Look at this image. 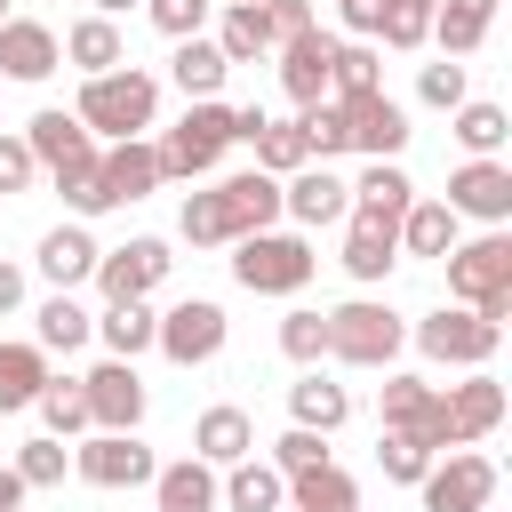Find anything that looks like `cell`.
Listing matches in <instances>:
<instances>
[{
	"mask_svg": "<svg viewBox=\"0 0 512 512\" xmlns=\"http://www.w3.org/2000/svg\"><path fill=\"white\" fill-rule=\"evenodd\" d=\"M272 224H280V176H264V168H240V176L184 192V240L192 248H232V240L272 232Z\"/></svg>",
	"mask_w": 512,
	"mask_h": 512,
	"instance_id": "cell-1",
	"label": "cell"
},
{
	"mask_svg": "<svg viewBox=\"0 0 512 512\" xmlns=\"http://www.w3.org/2000/svg\"><path fill=\"white\" fill-rule=\"evenodd\" d=\"M72 120H80L88 136H104V144H128V136H144V128L160 120V80H152L144 64L96 72V80H80V104H72Z\"/></svg>",
	"mask_w": 512,
	"mask_h": 512,
	"instance_id": "cell-2",
	"label": "cell"
},
{
	"mask_svg": "<svg viewBox=\"0 0 512 512\" xmlns=\"http://www.w3.org/2000/svg\"><path fill=\"white\" fill-rule=\"evenodd\" d=\"M224 144H240V104H224V96H208V104H184V120L152 144L160 152V176H176V184H200L216 160H224Z\"/></svg>",
	"mask_w": 512,
	"mask_h": 512,
	"instance_id": "cell-3",
	"label": "cell"
},
{
	"mask_svg": "<svg viewBox=\"0 0 512 512\" xmlns=\"http://www.w3.org/2000/svg\"><path fill=\"white\" fill-rule=\"evenodd\" d=\"M440 264H448V296L464 312H480V320L504 328V312H512V240L504 232H480V240H456Z\"/></svg>",
	"mask_w": 512,
	"mask_h": 512,
	"instance_id": "cell-4",
	"label": "cell"
},
{
	"mask_svg": "<svg viewBox=\"0 0 512 512\" xmlns=\"http://www.w3.org/2000/svg\"><path fill=\"white\" fill-rule=\"evenodd\" d=\"M320 272V256H312V240L304 232H248V240H232V280L248 288V296H296L304 280Z\"/></svg>",
	"mask_w": 512,
	"mask_h": 512,
	"instance_id": "cell-5",
	"label": "cell"
},
{
	"mask_svg": "<svg viewBox=\"0 0 512 512\" xmlns=\"http://www.w3.org/2000/svg\"><path fill=\"white\" fill-rule=\"evenodd\" d=\"M400 344H408V320L376 296H352L328 312V360H344V368H392Z\"/></svg>",
	"mask_w": 512,
	"mask_h": 512,
	"instance_id": "cell-6",
	"label": "cell"
},
{
	"mask_svg": "<svg viewBox=\"0 0 512 512\" xmlns=\"http://www.w3.org/2000/svg\"><path fill=\"white\" fill-rule=\"evenodd\" d=\"M408 344H416L424 360H440V368H488L496 344H504V328L480 320V312H464V304H440V312H424V320L408 328Z\"/></svg>",
	"mask_w": 512,
	"mask_h": 512,
	"instance_id": "cell-7",
	"label": "cell"
},
{
	"mask_svg": "<svg viewBox=\"0 0 512 512\" xmlns=\"http://www.w3.org/2000/svg\"><path fill=\"white\" fill-rule=\"evenodd\" d=\"M224 336H232L224 304H208V296H184V304H168V312H160V328H152V352H168L176 368H208V360L224 352Z\"/></svg>",
	"mask_w": 512,
	"mask_h": 512,
	"instance_id": "cell-8",
	"label": "cell"
},
{
	"mask_svg": "<svg viewBox=\"0 0 512 512\" xmlns=\"http://www.w3.org/2000/svg\"><path fill=\"white\" fill-rule=\"evenodd\" d=\"M416 488H424V512H488L496 504V464L472 456V448H448V456H432V472Z\"/></svg>",
	"mask_w": 512,
	"mask_h": 512,
	"instance_id": "cell-9",
	"label": "cell"
},
{
	"mask_svg": "<svg viewBox=\"0 0 512 512\" xmlns=\"http://www.w3.org/2000/svg\"><path fill=\"white\" fill-rule=\"evenodd\" d=\"M280 216L296 232H320V224H344L352 216V184L328 168V160H304L296 176H280Z\"/></svg>",
	"mask_w": 512,
	"mask_h": 512,
	"instance_id": "cell-10",
	"label": "cell"
},
{
	"mask_svg": "<svg viewBox=\"0 0 512 512\" xmlns=\"http://www.w3.org/2000/svg\"><path fill=\"white\" fill-rule=\"evenodd\" d=\"M168 240H152V232H136L128 248H104L96 256V288H104V304H144L160 280H168Z\"/></svg>",
	"mask_w": 512,
	"mask_h": 512,
	"instance_id": "cell-11",
	"label": "cell"
},
{
	"mask_svg": "<svg viewBox=\"0 0 512 512\" xmlns=\"http://www.w3.org/2000/svg\"><path fill=\"white\" fill-rule=\"evenodd\" d=\"M80 400H88V432H136L144 424V376H136V360H96L80 376Z\"/></svg>",
	"mask_w": 512,
	"mask_h": 512,
	"instance_id": "cell-12",
	"label": "cell"
},
{
	"mask_svg": "<svg viewBox=\"0 0 512 512\" xmlns=\"http://www.w3.org/2000/svg\"><path fill=\"white\" fill-rule=\"evenodd\" d=\"M72 472L88 480V488H152V448L136 440V432H88L80 448H72Z\"/></svg>",
	"mask_w": 512,
	"mask_h": 512,
	"instance_id": "cell-13",
	"label": "cell"
},
{
	"mask_svg": "<svg viewBox=\"0 0 512 512\" xmlns=\"http://www.w3.org/2000/svg\"><path fill=\"white\" fill-rule=\"evenodd\" d=\"M344 152H368V160H400L408 152V112L376 88V96H344Z\"/></svg>",
	"mask_w": 512,
	"mask_h": 512,
	"instance_id": "cell-14",
	"label": "cell"
},
{
	"mask_svg": "<svg viewBox=\"0 0 512 512\" xmlns=\"http://www.w3.org/2000/svg\"><path fill=\"white\" fill-rule=\"evenodd\" d=\"M24 152H32V168H48V176H64V168H88L104 144L64 112V104H40L32 120H24Z\"/></svg>",
	"mask_w": 512,
	"mask_h": 512,
	"instance_id": "cell-15",
	"label": "cell"
},
{
	"mask_svg": "<svg viewBox=\"0 0 512 512\" xmlns=\"http://www.w3.org/2000/svg\"><path fill=\"white\" fill-rule=\"evenodd\" d=\"M440 416H448V440L472 448V440H488V432L504 424V384H496L488 368H464V384L440 392Z\"/></svg>",
	"mask_w": 512,
	"mask_h": 512,
	"instance_id": "cell-16",
	"label": "cell"
},
{
	"mask_svg": "<svg viewBox=\"0 0 512 512\" xmlns=\"http://www.w3.org/2000/svg\"><path fill=\"white\" fill-rule=\"evenodd\" d=\"M328 64H336V32H296V40H280V88H288V104L296 112H312V104H328Z\"/></svg>",
	"mask_w": 512,
	"mask_h": 512,
	"instance_id": "cell-17",
	"label": "cell"
},
{
	"mask_svg": "<svg viewBox=\"0 0 512 512\" xmlns=\"http://www.w3.org/2000/svg\"><path fill=\"white\" fill-rule=\"evenodd\" d=\"M168 176H160V152L144 144V136H128V144H104V160H96V200L104 208H128V200H144V192H160Z\"/></svg>",
	"mask_w": 512,
	"mask_h": 512,
	"instance_id": "cell-18",
	"label": "cell"
},
{
	"mask_svg": "<svg viewBox=\"0 0 512 512\" xmlns=\"http://www.w3.org/2000/svg\"><path fill=\"white\" fill-rule=\"evenodd\" d=\"M448 208L472 216V224H488V232H504V216H512V168L504 160H464L448 176Z\"/></svg>",
	"mask_w": 512,
	"mask_h": 512,
	"instance_id": "cell-19",
	"label": "cell"
},
{
	"mask_svg": "<svg viewBox=\"0 0 512 512\" xmlns=\"http://www.w3.org/2000/svg\"><path fill=\"white\" fill-rule=\"evenodd\" d=\"M392 264H400V224H392V216L352 208V216H344V272H352L360 288H376Z\"/></svg>",
	"mask_w": 512,
	"mask_h": 512,
	"instance_id": "cell-20",
	"label": "cell"
},
{
	"mask_svg": "<svg viewBox=\"0 0 512 512\" xmlns=\"http://www.w3.org/2000/svg\"><path fill=\"white\" fill-rule=\"evenodd\" d=\"M56 64H64V40H56L40 16H8V24H0V80H24V88H32V80H48Z\"/></svg>",
	"mask_w": 512,
	"mask_h": 512,
	"instance_id": "cell-21",
	"label": "cell"
},
{
	"mask_svg": "<svg viewBox=\"0 0 512 512\" xmlns=\"http://www.w3.org/2000/svg\"><path fill=\"white\" fill-rule=\"evenodd\" d=\"M96 256H104V248L88 240V224H56V232H40V256H32V264H40V280H48L56 296H72L80 280H96Z\"/></svg>",
	"mask_w": 512,
	"mask_h": 512,
	"instance_id": "cell-22",
	"label": "cell"
},
{
	"mask_svg": "<svg viewBox=\"0 0 512 512\" xmlns=\"http://www.w3.org/2000/svg\"><path fill=\"white\" fill-rule=\"evenodd\" d=\"M192 456L200 464H240V456H256V424H248V408H232V400H216V408H200V424H192Z\"/></svg>",
	"mask_w": 512,
	"mask_h": 512,
	"instance_id": "cell-23",
	"label": "cell"
},
{
	"mask_svg": "<svg viewBox=\"0 0 512 512\" xmlns=\"http://www.w3.org/2000/svg\"><path fill=\"white\" fill-rule=\"evenodd\" d=\"M216 504H232V512H288V480L264 456H240V464L216 472Z\"/></svg>",
	"mask_w": 512,
	"mask_h": 512,
	"instance_id": "cell-24",
	"label": "cell"
},
{
	"mask_svg": "<svg viewBox=\"0 0 512 512\" xmlns=\"http://www.w3.org/2000/svg\"><path fill=\"white\" fill-rule=\"evenodd\" d=\"M152 504L160 512H216V464H200V456L160 464L152 472Z\"/></svg>",
	"mask_w": 512,
	"mask_h": 512,
	"instance_id": "cell-25",
	"label": "cell"
},
{
	"mask_svg": "<svg viewBox=\"0 0 512 512\" xmlns=\"http://www.w3.org/2000/svg\"><path fill=\"white\" fill-rule=\"evenodd\" d=\"M224 56H216V40L208 32H192V40H176V56H168V80L184 88V104H208V96H224Z\"/></svg>",
	"mask_w": 512,
	"mask_h": 512,
	"instance_id": "cell-26",
	"label": "cell"
},
{
	"mask_svg": "<svg viewBox=\"0 0 512 512\" xmlns=\"http://www.w3.org/2000/svg\"><path fill=\"white\" fill-rule=\"evenodd\" d=\"M456 224H464V216H456L448 200H408V216H400V256H432V264H440V256L464 240Z\"/></svg>",
	"mask_w": 512,
	"mask_h": 512,
	"instance_id": "cell-27",
	"label": "cell"
},
{
	"mask_svg": "<svg viewBox=\"0 0 512 512\" xmlns=\"http://www.w3.org/2000/svg\"><path fill=\"white\" fill-rule=\"evenodd\" d=\"M288 416H296L304 432H344V416H352V392H344V384H328L320 368H304V376L288 384Z\"/></svg>",
	"mask_w": 512,
	"mask_h": 512,
	"instance_id": "cell-28",
	"label": "cell"
},
{
	"mask_svg": "<svg viewBox=\"0 0 512 512\" xmlns=\"http://www.w3.org/2000/svg\"><path fill=\"white\" fill-rule=\"evenodd\" d=\"M488 24H496V0H440V8H432V40H440L448 64H464V56L488 40Z\"/></svg>",
	"mask_w": 512,
	"mask_h": 512,
	"instance_id": "cell-29",
	"label": "cell"
},
{
	"mask_svg": "<svg viewBox=\"0 0 512 512\" xmlns=\"http://www.w3.org/2000/svg\"><path fill=\"white\" fill-rule=\"evenodd\" d=\"M64 64H72L80 80H96V72H120V64H128V48H120V24H104V16H80V24L64 32Z\"/></svg>",
	"mask_w": 512,
	"mask_h": 512,
	"instance_id": "cell-30",
	"label": "cell"
},
{
	"mask_svg": "<svg viewBox=\"0 0 512 512\" xmlns=\"http://www.w3.org/2000/svg\"><path fill=\"white\" fill-rule=\"evenodd\" d=\"M448 136L464 144V160H496V152L512 144V120H504V104H472V96H464V104L448 112Z\"/></svg>",
	"mask_w": 512,
	"mask_h": 512,
	"instance_id": "cell-31",
	"label": "cell"
},
{
	"mask_svg": "<svg viewBox=\"0 0 512 512\" xmlns=\"http://www.w3.org/2000/svg\"><path fill=\"white\" fill-rule=\"evenodd\" d=\"M152 328H160V312H152V304H104V312H96L104 360H136V352H152Z\"/></svg>",
	"mask_w": 512,
	"mask_h": 512,
	"instance_id": "cell-32",
	"label": "cell"
},
{
	"mask_svg": "<svg viewBox=\"0 0 512 512\" xmlns=\"http://www.w3.org/2000/svg\"><path fill=\"white\" fill-rule=\"evenodd\" d=\"M40 384H48V352L40 344H0V416L32 408Z\"/></svg>",
	"mask_w": 512,
	"mask_h": 512,
	"instance_id": "cell-33",
	"label": "cell"
},
{
	"mask_svg": "<svg viewBox=\"0 0 512 512\" xmlns=\"http://www.w3.org/2000/svg\"><path fill=\"white\" fill-rule=\"evenodd\" d=\"M264 48H272L264 0H240V8H224V24H216V56H224V64H256Z\"/></svg>",
	"mask_w": 512,
	"mask_h": 512,
	"instance_id": "cell-34",
	"label": "cell"
},
{
	"mask_svg": "<svg viewBox=\"0 0 512 512\" xmlns=\"http://www.w3.org/2000/svg\"><path fill=\"white\" fill-rule=\"evenodd\" d=\"M384 88V56L368 48V40H336V64H328V104H344V96H376Z\"/></svg>",
	"mask_w": 512,
	"mask_h": 512,
	"instance_id": "cell-35",
	"label": "cell"
},
{
	"mask_svg": "<svg viewBox=\"0 0 512 512\" xmlns=\"http://www.w3.org/2000/svg\"><path fill=\"white\" fill-rule=\"evenodd\" d=\"M88 336H96V312H80L72 296H48V304L32 312V344H40V352H80Z\"/></svg>",
	"mask_w": 512,
	"mask_h": 512,
	"instance_id": "cell-36",
	"label": "cell"
},
{
	"mask_svg": "<svg viewBox=\"0 0 512 512\" xmlns=\"http://www.w3.org/2000/svg\"><path fill=\"white\" fill-rule=\"evenodd\" d=\"M288 504H296V512H360V480L336 472V464H320V472L288 480Z\"/></svg>",
	"mask_w": 512,
	"mask_h": 512,
	"instance_id": "cell-37",
	"label": "cell"
},
{
	"mask_svg": "<svg viewBox=\"0 0 512 512\" xmlns=\"http://www.w3.org/2000/svg\"><path fill=\"white\" fill-rule=\"evenodd\" d=\"M32 408H40L48 440H80V432H88V400H80V376H48Z\"/></svg>",
	"mask_w": 512,
	"mask_h": 512,
	"instance_id": "cell-38",
	"label": "cell"
},
{
	"mask_svg": "<svg viewBox=\"0 0 512 512\" xmlns=\"http://www.w3.org/2000/svg\"><path fill=\"white\" fill-rule=\"evenodd\" d=\"M248 144H256V168H264V176H296V168L312 160V152H304V128H296V120H264V128H256Z\"/></svg>",
	"mask_w": 512,
	"mask_h": 512,
	"instance_id": "cell-39",
	"label": "cell"
},
{
	"mask_svg": "<svg viewBox=\"0 0 512 512\" xmlns=\"http://www.w3.org/2000/svg\"><path fill=\"white\" fill-rule=\"evenodd\" d=\"M280 352H288L296 368H320V360H328V312L296 304V312L280 320Z\"/></svg>",
	"mask_w": 512,
	"mask_h": 512,
	"instance_id": "cell-40",
	"label": "cell"
},
{
	"mask_svg": "<svg viewBox=\"0 0 512 512\" xmlns=\"http://www.w3.org/2000/svg\"><path fill=\"white\" fill-rule=\"evenodd\" d=\"M280 480H304V472H320L328 464V432H304V424H288L280 440H272V456H264Z\"/></svg>",
	"mask_w": 512,
	"mask_h": 512,
	"instance_id": "cell-41",
	"label": "cell"
},
{
	"mask_svg": "<svg viewBox=\"0 0 512 512\" xmlns=\"http://www.w3.org/2000/svg\"><path fill=\"white\" fill-rule=\"evenodd\" d=\"M64 472H72V448H64V440L40 432V440L16 448V480H24V488H64Z\"/></svg>",
	"mask_w": 512,
	"mask_h": 512,
	"instance_id": "cell-42",
	"label": "cell"
},
{
	"mask_svg": "<svg viewBox=\"0 0 512 512\" xmlns=\"http://www.w3.org/2000/svg\"><path fill=\"white\" fill-rule=\"evenodd\" d=\"M376 472L400 480V488H416V480L432 472V448H416L408 432H384V440H376Z\"/></svg>",
	"mask_w": 512,
	"mask_h": 512,
	"instance_id": "cell-43",
	"label": "cell"
},
{
	"mask_svg": "<svg viewBox=\"0 0 512 512\" xmlns=\"http://www.w3.org/2000/svg\"><path fill=\"white\" fill-rule=\"evenodd\" d=\"M376 40H384V48H400V56H416V48L432 40V8H408V0H384V24H376Z\"/></svg>",
	"mask_w": 512,
	"mask_h": 512,
	"instance_id": "cell-44",
	"label": "cell"
},
{
	"mask_svg": "<svg viewBox=\"0 0 512 512\" xmlns=\"http://www.w3.org/2000/svg\"><path fill=\"white\" fill-rule=\"evenodd\" d=\"M296 128H304V152H312V160H336V152H344V112H336V104L296 112Z\"/></svg>",
	"mask_w": 512,
	"mask_h": 512,
	"instance_id": "cell-45",
	"label": "cell"
},
{
	"mask_svg": "<svg viewBox=\"0 0 512 512\" xmlns=\"http://www.w3.org/2000/svg\"><path fill=\"white\" fill-rule=\"evenodd\" d=\"M416 96H424L432 112H456V104H464V64H448V56L424 64V72H416Z\"/></svg>",
	"mask_w": 512,
	"mask_h": 512,
	"instance_id": "cell-46",
	"label": "cell"
},
{
	"mask_svg": "<svg viewBox=\"0 0 512 512\" xmlns=\"http://www.w3.org/2000/svg\"><path fill=\"white\" fill-rule=\"evenodd\" d=\"M144 16H152L168 40H192V32L208 24V0H144Z\"/></svg>",
	"mask_w": 512,
	"mask_h": 512,
	"instance_id": "cell-47",
	"label": "cell"
},
{
	"mask_svg": "<svg viewBox=\"0 0 512 512\" xmlns=\"http://www.w3.org/2000/svg\"><path fill=\"white\" fill-rule=\"evenodd\" d=\"M264 24H272V48H280V40L312 32V0H264Z\"/></svg>",
	"mask_w": 512,
	"mask_h": 512,
	"instance_id": "cell-48",
	"label": "cell"
},
{
	"mask_svg": "<svg viewBox=\"0 0 512 512\" xmlns=\"http://www.w3.org/2000/svg\"><path fill=\"white\" fill-rule=\"evenodd\" d=\"M32 152H24V136H0V192H32Z\"/></svg>",
	"mask_w": 512,
	"mask_h": 512,
	"instance_id": "cell-49",
	"label": "cell"
},
{
	"mask_svg": "<svg viewBox=\"0 0 512 512\" xmlns=\"http://www.w3.org/2000/svg\"><path fill=\"white\" fill-rule=\"evenodd\" d=\"M376 24H384V0H344V32L352 40H376Z\"/></svg>",
	"mask_w": 512,
	"mask_h": 512,
	"instance_id": "cell-50",
	"label": "cell"
},
{
	"mask_svg": "<svg viewBox=\"0 0 512 512\" xmlns=\"http://www.w3.org/2000/svg\"><path fill=\"white\" fill-rule=\"evenodd\" d=\"M16 304H24V264H8V256H0V320H8Z\"/></svg>",
	"mask_w": 512,
	"mask_h": 512,
	"instance_id": "cell-51",
	"label": "cell"
},
{
	"mask_svg": "<svg viewBox=\"0 0 512 512\" xmlns=\"http://www.w3.org/2000/svg\"><path fill=\"white\" fill-rule=\"evenodd\" d=\"M24 496H32V488H24V480H16V464H0V512H16V504H24Z\"/></svg>",
	"mask_w": 512,
	"mask_h": 512,
	"instance_id": "cell-52",
	"label": "cell"
},
{
	"mask_svg": "<svg viewBox=\"0 0 512 512\" xmlns=\"http://www.w3.org/2000/svg\"><path fill=\"white\" fill-rule=\"evenodd\" d=\"M128 8H144V0H96V16H104V24H120Z\"/></svg>",
	"mask_w": 512,
	"mask_h": 512,
	"instance_id": "cell-53",
	"label": "cell"
},
{
	"mask_svg": "<svg viewBox=\"0 0 512 512\" xmlns=\"http://www.w3.org/2000/svg\"><path fill=\"white\" fill-rule=\"evenodd\" d=\"M408 8H440V0H408Z\"/></svg>",
	"mask_w": 512,
	"mask_h": 512,
	"instance_id": "cell-54",
	"label": "cell"
},
{
	"mask_svg": "<svg viewBox=\"0 0 512 512\" xmlns=\"http://www.w3.org/2000/svg\"><path fill=\"white\" fill-rule=\"evenodd\" d=\"M0 24H8V0H0Z\"/></svg>",
	"mask_w": 512,
	"mask_h": 512,
	"instance_id": "cell-55",
	"label": "cell"
},
{
	"mask_svg": "<svg viewBox=\"0 0 512 512\" xmlns=\"http://www.w3.org/2000/svg\"><path fill=\"white\" fill-rule=\"evenodd\" d=\"M208 8H216V0H208ZM224 8H240V0H224Z\"/></svg>",
	"mask_w": 512,
	"mask_h": 512,
	"instance_id": "cell-56",
	"label": "cell"
},
{
	"mask_svg": "<svg viewBox=\"0 0 512 512\" xmlns=\"http://www.w3.org/2000/svg\"><path fill=\"white\" fill-rule=\"evenodd\" d=\"M288 512H296V504H288Z\"/></svg>",
	"mask_w": 512,
	"mask_h": 512,
	"instance_id": "cell-57",
	"label": "cell"
},
{
	"mask_svg": "<svg viewBox=\"0 0 512 512\" xmlns=\"http://www.w3.org/2000/svg\"><path fill=\"white\" fill-rule=\"evenodd\" d=\"M336 8H344V0H336Z\"/></svg>",
	"mask_w": 512,
	"mask_h": 512,
	"instance_id": "cell-58",
	"label": "cell"
}]
</instances>
